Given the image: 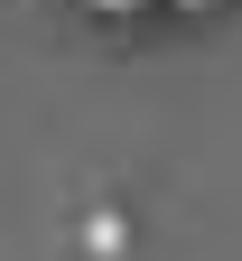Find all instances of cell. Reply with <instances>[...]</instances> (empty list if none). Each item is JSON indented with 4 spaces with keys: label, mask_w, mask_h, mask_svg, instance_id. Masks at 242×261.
Masks as SVG:
<instances>
[{
    "label": "cell",
    "mask_w": 242,
    "mask_h": 261,
    "mask_svg": "<svg viewBox=\"0 0 242 261\" xmlns=\"http://www.w3.org/2000/svg\"><path fill=\"white\" fill-rule=\"evenodd\" d=\"M93 10H140V0H93Z\"/></svg>",
    "instance_id": "6da1fadb"
},
{
    "label": "cell",
    "mask_w": 242,
    "mask_h": 261,
    "mask_svg": "<svg viewBox=\"0 0 242 261\" xmlns=\"http://www.w3.org/2000/svg\"><path fill=\"white\" fill-rule=\"evenodd\" d=\"M186 10H205V0H186Z\"/></svg>",
    "instance_id": "7a4b0ae2"
}]
</instances>
